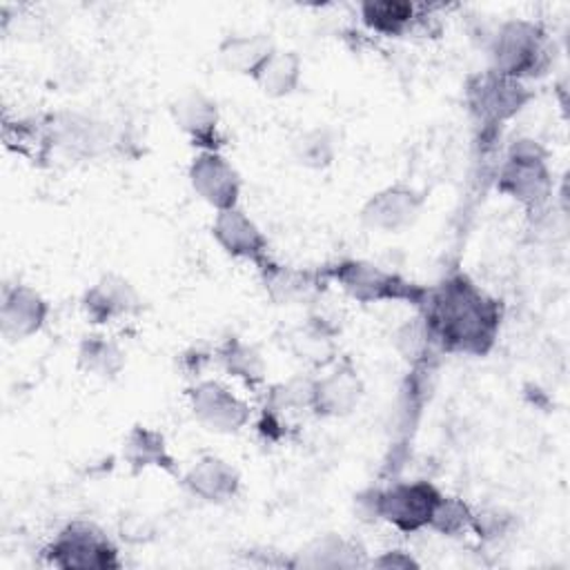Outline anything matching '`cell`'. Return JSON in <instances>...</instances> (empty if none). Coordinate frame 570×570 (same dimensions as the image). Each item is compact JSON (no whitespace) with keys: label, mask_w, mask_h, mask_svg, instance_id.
Masks as SVG:
<instances>
[{"label":"cell","mask_w":570,"mask_h":570,"mask_svg":"<svg viewBox=\"0 0 570 570\" xmlns=\"http://www.w3.org/2000/svg\"><path fill=\"white\" fill-rule=\"evenodd\" d=\"M419 309L434 345L445 352L483 356L492 350L501 327L499 303L465 274H452L425 289Z\"/></svg>","instance_id":"cell-1"},{"label":"cell","mask_w":570,"mask_h":570,"mask_svg":"<svg viewBox=\"0 0 570 570\" xmlns=\"http://www.w3.org/2000/svg\"><path fill=\"white\" fill-rule=\"evenodd\" d=\"M327 278L336 281L352 298L361 303L374 301H407L412 305H421L425 296V287H419L405 281L399 274L385 272L379 265L361 258H347L332 265L325 272Z\"/></svg>","instance_id":"cell-2"},{"label":"cell","mask_w":570,"mask_h":570,"mask_svg":"<svg viewBox=\"0 0 570 570\" xmlns=\"http://www.w3.org/2000/svg\"><path fill=\"white\" fill-rule=\"evenodd\" d=\"M492 71L508 78H530L541 73L548 62L546 33L525 20H512L499 27L490 45Z\"/></svg>","instance_id":"cell-3"},{"label":"cell","mask_w":570,"mask_h":570,"mask_svg":"<svg viewBox=\"0 0 570 570\" xmlns=\"http://www.w3.org/2000/svg\"><path fill=\"white\" fill-rule=\"evenodd\" d=\"M497 187L525 207L537 209L546 205L552 194L546 151L534 140H514L501 165Z\"/></svg>","instance_id":"cell-4"},{"label":"cell","mask_w":570,"mask_h":570,"mask_svg":"<svg viewBox=\"0 0 570 570\" xmlns=\"http://www.w3.org/2000/svg\"><path fill=\"white\" fill-rule=\"evenodd\" d=\"M47 559L56 568H82V570H111L120 568L118 550L107 534L87 521H73L58 532V537L45 550Z\"/></svg>","instance_id":"cell-5"},{"label":"cell","mask_w":570,"mask_h":570,"mask_svg":"<svg viewBox=\"0 0 570 570\" xmlns=\"http://www.w3.org/2000/svg\"><path fill=\"white\" fill-rule=\"evenodd\" d=\"M441 499V492L428 481L396 483L392 488L372 494L370 510L376 519L387 521L401 532H416L430 528L432 512Z\"/></svg>","instance_id":"cell-6"},{"label":"cell","mask_w":570,"mask_h":570,"mask_svg":"<svg viewBox=\"0 0 570 570\" xmlns=\"http://www.w3.org/2000/svg\"><path fill=\"white\" fill-rule=\"evenodd\" d=\"M465 94H468L470 111L479 120L490 125L512 118L530 100V91L523 85V80L501 76L492 69L472 78Z\"/></svg>","instance_id":"cell-7"},{"label":"cell","mask_w":570,"mask_h":570,"mask_svg":"<svg viewBox=\"0 0 570 570\" xmlns=\"http://www.w3.org/2000/svg\"><path fill=\"white\" fill-rule=\"evenodd\" d=\"M194 416L212 432L232 434L249 421V405L218 381H200L189 390Z\"/></svg>","instance_id":"cell-8"},{"label":"cell","mask_w":570,"mask_h":570,"mask_svg":"<svg viewBox=\"0 0 570 570\" xmlns=\"http://www.w3.org/2000/svg\"><path fill=\"white\" fill-rule=\"evenodd\" d=\"M189 183L194 191L216 212L238 207L240 178L218 149H200L189 165Z\"/></svg>","instance_id":"cell-9"},{"label":"cell","mask_w":570,"mask_h":570,"mask_svg":"<svg viewBox=\"0 0 570 570\" xmlns=\"http://www.w3.org/2000/svg\"><path fill=\"white\" fill-rule=\"evenodd\" d=\"M421 209L423 194L407 185H390L365 200L361 220L381 234H401L416 223Z\"/></svg>","instance_id":"cell-10"},{"label":"cell","mask_w":570,"mask_h":570,"mask_svg":"<svg viewBox=\"0 0 570 570\" xmlns=\"http://www.w3.org/2000/svg\"><path fill=\"white\" fill-rule=\"evenodd\" d=\"M214 240L234 258H245L256 265L267 263V238L256 223L238 207L216 212L212 223Z\"/></svg>","instance_id":"cell-11"},{"label":"cell","mask_w":570,"mask_h":570,"mask_svg":"<svg viewBox=\"0 0 570 570\" xmlns=\"http://www.w3.org/2000/svg\"><path fill=\"white\" fill-rule=\"evenodd\" d=\"M49 314L47 301L29 285H7L0 305V330L7 341H24L40 332Z\"/></svg>","instance_id":"cell-12"},{"label":"cell","mask_w":570,"mask_h":570,"mask_svg":"<svg viewBox=\"0 0 570 570\" xmlns=\"http://www.w3.org/2000/svg\"><path fill=\"white\" fill-rule=\"evenodd\" d=\"M140 296L136 287L116 274H105L94 283L85 298L82 307L94 323H111L122 316H131L140 309Z\"/></svg>","instance_id":"cell-13"},{"label":"cell","mask_w":570,"mask_h":570,"mask_svg":"<svg viewBox=\"0 0 570 570\" xmlns=\"http://www.w3.org/2000/svg\"><path fill=\"white\" fill-rule=\"evenodd\" d=\"M174 122L185 131L200 149H216L218 136V109L216 102L200 89L183 91L171 105Z\"/></svg>","instance_id":"cell-14"},{"label":"cell","mask_w":570,"mask_h":570,"mask_svg":"<svg viewBox=\"0 0 570 570\" xmlns=\"http://www.w3.org/2000/svg\"><path fill=\"white\" fill-rule=\"evenodd\" d=\"M183 483L194 497L207 503H225L238 494L240 476L232 463L209 454L198 459L185 472Z\"/></svg>","instance_id":"cell-15"},{"label":"cell","mask_w":570,"mask_h":570,"mask_svg":"<svg viewBox=\"0 0 570 570\" xmlns=\"http://www.w3.org/2000/svg\"><path fill=\"white\" fill-rule=\"evenodd\" d=\"M361 379L350 367L312 381V410L321 416L350 414L361 399Z\"/></svg>","instance_id":"cell-16"},{"label":"cell","mask_w":570,"mask_h":570,"mask_svg":"<svg viewBox=\"0 0 570 570\" xmlns=\"http://www.w3.org/2000/svg\"><path fill=\"white\" fill-rule=\"evenodd\" d=\"M47 138L51 140V145H56L73 156L96 154L100 149V145L105 142L100 127L94 120L78 116V114L53 116L49 122Z\"/></svg>","instance_id":"cell-17"},{"label":"cell","mask_w":570,"mask_h":570,"mask_svg":"<svg viewBox=\"0 0 570 570\" xmlns=\"http://www.w3.org/2000/svg\"><path fill=\"white\" fill-rule=\"evenodd\" d=\"M276 51L274 42L265 33H243L229 36L220 42L218 56L220 62L234 71L254 78L256 71L265 65V60Z\"/></svg>","instance_id":"cell-18"},{"label":"cell","mask_w":570,"mask_h":570,"mask_svg":"<svg viewBox=\"0 0 570 570\" xmlns=\"http://www.w3.org/2000/svg\"><path fill=\"white\" fill-rule=\"evenodd\" d=\"M294 566L303 568H356L367 566L363 552L338 534H325L309 541L296 557Z\"/></svg>","instance_id":"cell-19"},{"label":"cell","mask_w":570,"mask_h":570,"mask_svg":"<svg viewBox=\"0 0 570 570\" xmlns=\"http://www.w3.org/2000/svg\"><path fill=\"white\" fill-rule=\"evenodd\" d=\"M122 456L136 472L145 468H163L174 472V459L165 445V436L145 425L131 428V432L125 436Z\"/></svg>","instance_id":"cell-20"},{"label":"cell","mask_w":570,"mask_h":570,"mask_svg":"<svg viewBox=\"0 0 570 570\" xmlns=\"http://www.w3.org/2000/svg\"><path fill=\"white\" fill-rule=\"evenodd\" d=\"M301 58L294 51H274L265 65L256 71L252 78L263 94L272 98H283L289 96L301 80Z\"/></svg>","instance_id":"cell-21"},{"label":"cell","mask_w":570,"mask_h":570,"mask_svg":"<svg viewBox=\"0 0 570 570\" xmlns=\"http://www.w3.org/2000/svg\"><path fill=\"white\" fill-rule=\"evenodd\" d=\"M261 269H263L265 287L269 289V296L278 303H298L309 298L316 292L318 283L314 281V274L287 269L272 263H265Z\"/></svg>","instance_id":"cell-22"},{"label":"cell","mask_w":570,"mask_h":570,"mask_svg":"<svg viewBox=\"0 0 570 570\" xmlns=\"http://www.w3.org/2000/svg\"><path fill=\"white\" fill-rule=\"evenodd\" d=\"M78 365L87 374H94V376H100V379H111L122 370L125 354L114 341H107L105 336L91 334V336H85V341L80 343Z\"/></svg>","instance_id":"cell-23"},{"label":"cell","mask_w":570,"mask_h":570,"mask_svg":"<svg viewBox=\"0 0 570 570\" xmlns=\"http://www.w3.org/2000/svg\"><path fill=\"white\" fill-rule=\"evenodd\" d=\"M220 363L232 376L243 379L247 385H258L265 376V365L261 354L252 345L238 338H229L220 347Z\"/></svg>","instance_id":"cell-24"},{"label":"cell","mask_w":570,"mask_h":570,"mask_svg":"<svg viewBox=\"0 0 570 570\" xmlns=\"http://www.w3.org/2000/svg\"><path fill=\"white\" fill-rule=\"evenodd\" d=\"M363 22L381 33H401L414 18L410 2H365L361 4Z\"/></svg>","instance_id":"cell-25"},{"label":"cell","mask_w":570,"mask_h":570,"mask_svg":"<svg viewBox=\"0 0 570 570\" xmlns=\"http://www.w3.org/2000/svg\"><path fill=\"white\" fill-rule=\"evenodd\" d=\"M294 154L301 165L321 169L327 167L334 158V140L325 129H312L294 142Z\"/></svg>","instance_id":"cell-26"},{"label":"cell","mask_w":570,"mask_h":570,"mask_svg":"<svg viewBox=\"0 0 570 570\" xmlns=\"http://www.w3.org/2000/svg\"><path fill=\"white\" fill-rule=\"evenodd\" d=\"M430 528L441 534L454 537V534L472 528V510L463 501L441 494V499L432 512Z\"/></svg>","instance_id":"cell-27"},{"label":"cell","mask_w":570,"mask_h":570,"mask_svg":"<svg viewBox=\"0 0 570 570\" xmlns=\"http://www.w3.org/2000/svg\"><path fill=\"white\" fill-rule=\"evenodd\" d=\"M396 345H399V350L403 352V358H407V361L421 356L423 352H428V350L434 345V341H432V336H430V330H428L423 316L412 318L410 323H405V325L399 330V334H396Z\"/></svg>","instance_id":"cell-28"},{"label":"cell","mask_w":570,"mask_h":570,"mask_svg":"<svg viewBox=\"0 0 570 570\" xmlns=\"http://www.w3.org/2000/svg\"><path fill=\"white\" fill-rule=\"evenodd\" d=\"M370 566H376V568H416L419 561L412 559L410 554H405L403 550H390V552H383L381 557L372 559Z\"/></svg>","instance_id":"cell-29"}]
</instances>
